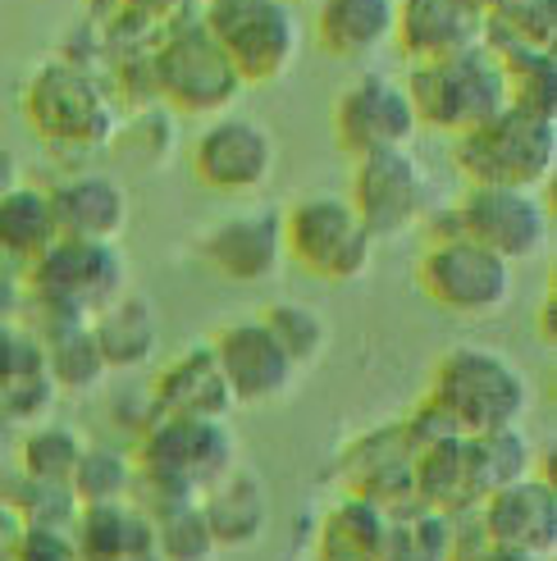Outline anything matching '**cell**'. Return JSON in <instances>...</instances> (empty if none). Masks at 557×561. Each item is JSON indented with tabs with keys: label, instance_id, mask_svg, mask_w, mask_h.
I'll return each instance as SVG.
<instances>
[{
	"label": "cell",
	"instance_id": "cell-1",
	"mask_svg": "<svg viewBox=\"0 0 557 561\" xmlns=\"http://www.w3.org/2000/svg\"><path fill=\"white\" fill-rule=\"evenodd\" d=\"M23 119L55 156H96L120 133V96L115 88L69 55H50L23 82Z\"/></svg>",
	"mask_w": 557,
	"mask_h": 561
},
{
	"label": "cell",
	"instance_id": "cell-2",
	"mask_svg": "<svg viewBox=\"0 0 557 561\" xmlns=\"http://www.w3.org/2000/svg\"><path fill=\"white\" fill-rule=\"evenodd\" d=\"M425 398L448 415L462 438H470L525 425L535 407V383L508 352L489 343H457L439 356Z\"/></svg>",
	"mask_w": 557,
	"mask_h": 561
},
{
	"label": "cell",
	"instance_id": "cell-3",
	"mask_svg": "<svg viewBox=\"0 0 557 561\" xmlns=\"http://www.w3.org/2000/svg\"><path fill=\"white\" fill-rule=\"evenodd\" d=\"M137 489L133 502L151 497H202L238 466V434L229 420L151 415L137 438Z\"/></svg>",
	"mask_w": 557,
	"mask_h": 561
},
{
	"label": "cell",
	"instance_id": "cell-4",
	"mask_svg": "<svg viewBox=\"0 0 557 561\" xmlns=\"http://www.w3.org/2000/svg\"><path fill=\"white\" fill-rule=\"evenodd\" d=\"M128 256L120 242H78L55 238L23 270L27 316L33 320H82L92 324L110 301L128 293Z\"/></svg>",
	"mask_w": 557,
	"mask_h": 561
},
{
	"label": "cell",
	"instance_id": "cell-5",
	"mask_svg": "<svg viewBox=\"0 0 557 561\" xmlns=\"http://www.w3.org/2000/svg\"><path fill=\"white\" fill-rule=\"evenodd\" d=\"M147 60L156 78V96L174 115L215 119L225 110H234V101L242 96V78L234 73L225 50L206 33L197 10H179L174 19H164Z\"/></svg>",
	"mask_w": 557,
	"mask_h": 561
},
{
	"label": "cell",
	"instance_id": "cell-6",
	"mask_svg": "<svg viewBox=\"0 0 557 561\" xmlns=\"http://www.w3.org/2000/svg\"><path fill=\"white\" fill-rule=\"evenodd\" d=\"M453 170L466 187L544 192L557 170V115L508 105L480 128L453 137Z\"/></svg>",
	"mask_w": 557,
	"mask_h": 561
},
{
	"label": "cell",
	"instance_id": "cell-7",
	"mask_svg": "<svg viewBox=\"0 0 557 561\" xmlns=\"http://www.w3.org/2000/svg\"><path fill=\"white\" fill-rule=\"evenodd\" d=\"M402 88L411 96L421 128L443 137H462L512 105L508 73L493 46H470L462 55H443V60L407 65Z\"/></svg>",
	"mask_w": 557,
	"mask_h": 561
},
{
	"label": "cell",
	"instance_id": "cell-8",
	"mask_svg": "<svg viewBox=\"0 0 557 561\" xmlns=\"http://www.w3.org/2000/svg\"><path fill=\"white\" fill-rule=\"evenodd\" d=\"M284 215V256L325 284H356L375 265V238L352 210L348 192H302L278 210Z\"/></svg>",
	"mask_w": 557,
	"mask_h": 561
},
{
	"label": "cell",
	"instance_id": "cell-9",
	"mask_svg": "<svg viewBox=\"0 0 557 561\" xmlns=\"http://www.w3.org/2000/svg\"><path fill=\"white\" fill-rule=\"evenodd\" d=\"M202 23L242 78V88H270L288 78L306 42L302 14L288 0H215L202 10Z\"/></svg>",
	"mask_w": 557,
	"mask_h": 561
},
{
	"label": "cell",
	"instance_id": "cell-10",
	"mask_svg": "<svg viewBox=\"0 0 557 561\" xmlns=\"http://www.w3.org/2000/svg\"><path fill=\"white\" fill-rule=\"evenodd\" d=\"M416 284L448 316L489 320L516 293V265L493 256L480 242H470L453 229H443L416 261Z\"/></svg>",
	"mask_w": 557,
	"mask_h": 561
},
{
	"label": "cell",
	"instance_id": "cell-11",
	"mask_svg": "<svg viewBox=\"0 0 557 561\" xmlns=\"http://www.w3.org/2000/svg\"><path fill=\"white\" fill-rule=\"evenodd\" d=\"M348 202L375 242L407 238L430 215V202H434L430 164L416 156V147H388V151L361 156L352 160Z\"/></svg>",
	"mask_w": 557,
	"mask_h": 561
},
{
	"label": "cell",
	"instance_id": "cell-12",
	"mask_svg": "<svg viewBox=\"0 0 557 561\" xmlns=\"http://www.w3.org/2000/svg\"><path fill=\"white\" fill-rule=\"evenodd\" d=\"M448 229L480 242L508 265H531L544 261L553 247V210L539 192L525 187H466Z\"/></svg>",
	"mask_w": 557,
	"mask_h": 561
},
{
	"label": "cell",
	"instance_id": "cell-13",
	"mask_svg": "<svg viewBox=\"0 0 557 561\" xmlns=\"http://www.w3.org/2000/svg\"><path fill=\"white\" fill-rule=\"evenodd\" d=\"M278 170V137L257 115L225 110L192 137V174L219 196H261Z\"/></svg>",
	"mask_w": 557,
	"mask_h": 561
},
{
	"label": "cell",
	"instance_id": "cell-14",
	"mask_svg": "<svg viewBox=\"0 0 557 561\" xmlns=\"http://www.w3.org/2000/svg\"><path fill=\"white\" fill-rule=\"evenodd\" d=\"M329 128L339 151L352 160L388 147H411L421 137V119H416L402 78L379 69H361L352 82H343L329 110Z\"/></svg>",
	"mask_w": 557,
	"mask_h": 561
},
{
	"label": "cell",
	"instance_id": "cell-15",
	"mask_svg": "<svg viewBox=\"0 0 557 561\" xmlns=\"http://www.w3.org/2000/svg\"><path fill=\"white\" fill-rule=\"evenodd\" d=\"M206 343H211V352L219 360V370H225L238 407H274V402L293 398L302 370L284 356V347L270 339V329H265L261 316L225 320Z\"/></svg>",
	"mask_w": 557,
	"mask_h": 561
},
{
	"label": "cell",
	"instance_id": "cell-16",
	"mask_svg": "<svg viewBox=\"0 0 557 561\" xmlns=\"http://www.w3.org/2000/svg\"><path fill=\"white\" fill-rule=\"evenodd\" d=\"M197 256L219 274L225 284L252 288L265 284L284 270V215L274 206H247L238 215L215 219L211 229L197 238Z\"/></svg>",
	"mask_w": 557,
	"mask_h": 561
},
{
	"label": "cell",
	"instance_id": "cell-17",
	"mask_svg": "<svg viewBox=\"0 0 557 561\" xmlns=\"http://www.w3.org/2000/svg\"><path fill=\"white\" fill-rule=\"evenodd\" d=\"M480 525L493 548L553 561L557 557V484L548 474H525V480L498 489L480 502Z\"/></svg>",
	"mask_w": 557,
	"mask_h": 561
},
{
	"label": "cell",
	"instance_id": "cell-18",
	"mask_svg": "<svg viewBox=\"0 0 557 561\" xmlns=\"http://www.w3.org/2000/svg\"><path fill=\"white\" fill-rule=\"evenodd\" d=\"M339 474H343V493L371 497L384 512L411 507L416 502V447L402 430V420H388V425L356 434L339 457Z\"/></svg>",
	"mask_w": 557,
	"mask_h": 561
},
{
	"label": "cell",
	"instance_id": "cell-19",
	"mask_svg": "<svg viewBox=\"0 0 557 561\" xmlns=\"http://www.w3.org/2000/svg\"><path fill=\"white\" fill-rule=\"evenodd\" d=\"M55 233L78 242H120L133 224V196L124 179L105 170H69L46 187Z\"/></svg>",
	"mask_w": 557,
	"mask_h": 561
},
{
	"label": "cell",
	"instance_id": "cell-20",
	"mask_svg": "<svg viewBox=\"0 0 557 561\" xmlns=\"http://www.w3.org/2000/svg\"><path fill=\"white\" fill-rule=\"evenodd\" d=\"M489 37V0H398L394 46L407 55V65L443 60Z\"/></svg>",
	"mask_w": 557,
	"mask_h": 561
},
{
	"label": "cell",
	"instance_id": "cell-21",
	"mask_svg": "<svg viewBox=\"0 0 557 561\" xmlns=\"http://www.w3.org/2000/svg\"><path fill=\"white\" fill-rule=\"evenodd\" d=\"M151 407L156 415H192V420H229L238 411L211 343H197L179 352L174 360H164L151 383Z\"/></svg>",
	"mask_w": 557,
	"mask_h": 561
},
{
	"label": "cell",
	"instance_id": "cell-22",
	"mask_svg": "<svg viewBox=\"0 0 557 561\" xmlns=\"http://www.w3.org/2000/svg\"><path fill=\"white\" fill-rule=\"evenodd\" d=\"M316 46L333 60L366 65L384 46H394L398 0H311Z\"/></svg>",
	"mask_w": 557,
	"mask_h": 561
},
{
	"label": "cell",
	"instance_id": "cell-23",
	"mask_svg": "<svg viewBox=\"0 0 557 561\" xmlns=\"http://www.w3.org/2000/svg\"><path fill=\"white\" fill-rule=\"evenodd\" d=\"M202 512L206 525L219 543V552H242V548H257L270 529V484L261 480L257 470L234 466L225 480H215L202 493Z\"/></svg>",
	"mask_w": 557,
	"mask_h": 561
},
{
	"label": "cell",
	"instance_id": "cell-24",
	"mask_svg": "<svg viewBox=\"0 0 557 561\" xmlns=\"http://www.w3.org/2000/svg\"><path fill=\"white\" fill-rule=\"evenodd\" d=\"M394 543V512L379 502L343 493L316 525V561H384Z\"/></svg>",
	"mask_w": 557,
	"mask_h": 561
},
{
	"label": "cell",
	"instance_id": "cell-25",
	"mask_svg": "<svg viewBox=\"0 0 557 561\" xmlns=\"http://www.w3.org/2000/svg\"><path fill=\"white\" fill-rule=\"evenodd\" d=\"M78 561H160L151 516L137 502H101V507H78L73 520Z\"/></svg>",
	"mask_w": 557,
	"mask_h": 561
},
{
	"label": "cell",
	"instance_id": "cell-26",
	"mask_svg": "<svg viewBox=\"0 0 557 561\" xmlns=\"http://www.w3.org/2000/svg\"><path fill=\"white\" fill-rule=\"evenodd\" d=\"M92 339L105 356L110 375H128L151 366V356L160 352V311L156 301L143 293H124L105 306L101 316H92Z\"/></svg>",
	"mask_w": 557,
	"mask_h": 561
},
{
	"label": "cell",
	"instance_id": "cell-27",
	"mask_svg": "<svg viewBox=\"0 0 557 561\" xmlns=\"http://www.w3.org/2000/svg\"><path fill=\"white\" fill-rule=\"evenodd\" d=\"M27 324L42 339L46 375L60 392L88 398V392H96L110 379V366L92 339V324H82V320H27Z\"/></svg>",
	"mask_w": 557,
	"mask_h": 561
},
{
	"label": "cell",
	"instance_id": "cell-28",
	"mask_svg": "<svg viewBox=\"0 0 557 561\" xmlns=\"http://www.w3.org/2000/svg\"><path fill=\"white\" fill-rule=\"evenodd\" d=\"M55 238L60 233H55V215H50L46 187L23 179L19 187L0 192V265L23 274Z\"/></svg>",
	"mask_w": 557,
	"mask_h": 561
},
{
	"label": "cell",
	"instance_id": "cell-29",
	"mask_svg": "<svg viewBox=\"0 0 557 561\" xmlns=\"http://www.w3.org/2000/svg\"><path fill=\"white\" fill-rule=\"evenodd\" d=\"M466 466H470L476 502H485L489 493L525 480V474H535L539 453H535L531 434H525L521 425H512V430H493V434H470L466 438Z\"/></svg>",
	"mask_w": 557,
	"mask_h": 561
},
{
	"label": "cell",
	"instance_id": "cell-30",
	"mask_svg": "<svg viewBox=\"0 0 557 561\" xmlns=\"http://www.w3.org/2000/svg\"><path fill=\"white\" fill-rule=\"evenodd\" d=\"M416 502L434 512H470L480 507L476 489H470V466H466V438H439L416 453Z\"/></svg>",
	"mask_w": 557,
	"mask_h": 561
},
{
	"label": "cell",
	"instance_id": "cell-31",
	"mask_svg": "<svg viewBox=\"0 0 557 561\" xmlns=\"http://www.w3.org/2000/svg\"><path fill=\"white\" fill-rule=\"evenodd\" d=\"M151 516V535L160 561H219V552L202 497H156V502H137Z\"/></svg>",
	"mask_w": 557,
	"mask_h": 561
},
{
	"label": "cell",
	"instance_id": "cell-32",
	"mask_svg": "<svg viewBox=\"0 0 557 561\" xmlns=\"http://www.w3.org/2000/svg\"><path fill=\"white\" fill-rule=\"evenodd\" d=\"M88 453V438H82L65 420H37L27 425L19 438V474L23 480H42V484H69L73 470Z\"/></svg>",
	"mask_w": 557,
	"mask_h": 561
},
{
	"label": "cell",
	"instance_id": "cell-33",
	"mask_svg": "<svg viewBox=\"0 0 557 561\" xmlns=\"http://www.w3.org/2000/svg\"><path fill=\"white\" fill-rule=\"evenodd\" d=\"M261 320H265V329H270V339L284 347V356L293 360L297 370L320 366L325 352H329V343H333V329H329L325 311H320V306H311V301L278 297V301H270L265 311H261Z\"/></svg>",
	"mask_w": 557,
	"mask_h": 561
},
{
	"label": "cell",
	"instance_id": "cell-34",
	"mask_svg": "<svg viewBox=\"0 0 557 561\" xmlns=\"http://www.w3.org/2000/svg\"><path fill=\"white\" fill-rule=\"evenodd\" d=\"M78 507H101V502H128L137 489V466L133 453H120L110 443H88L73 480H69Z\"/></svg>",
	"mask_w": 557,
	"mask_h": 561
},
{
	"label": "cell",
	"instance_id": "cell-35",
	"mask_svg": "<svg viewBox=\"0 0 557 561\" xmlns=\"http://www.w3.org/2000/svg\"><path fill=\"white\" fill-rule=\"evenodd\" d=\"M508 73V101L539 110V115H557V65L553 50H498Z\"/></svg>",
	"mask_w": 557,
	"mask_h": 561
},
{
	"label": "cell",
	"instance_id": "cell-36",
	"mask_svg": "<svg viewBox=\"0 0 557 561\" xmlns=\"http://www.w3.org/2000/svg\"><path fill=\"white\" fill-rule=\"evenodd\" d=\"M14 484L19 493H5L0 507H10L23 525H37V529H73L78 520V497L69 484H42V480H23L14 470Z\"/></svg>",
	"mask_w": 557,
	"mask_h": 561
},
{
	"label": "cell",
	"instance_id": "cell-37",
	"mask_svg": "<svg viewBox=\"0 0 557 561\" xmlns=\"http://www.w3.org/2000/svg\"><path fill=\"white\" fill-rule=\"evenodd\" d=\"M33 379H46L42 339L33 333V324H27V320L0 324V402H5L10 392L27 388Z\"/></svg>",
	"mask_w": 557,
	"mask_h": 561
},
{
	"label": "cell",
	"instance_id": "cell-38",
	"mask_svg": "<svg viewBox=\"0 0 557 561\" xmlns=\"http://www.w3.org/2000/svg\"><path fill=\"white\" fill-rule=\"evenodd\" d=\"M10 561H78V548H73V535H69V529H37V525H23Z\"/></svg>",
	"mask_w": 557,
	"mask_h": 561
},
{
	"label": "cell",
	"instance_id": "cell-39",
	"mask_svg": "<svg viewBox=\"0 0 557 561\" xmlns=\"http://www.w3.org/2000/svg\"><path fill=\"white\" fill-rule=\"evenodd\" d=\"M14 320H27V284L19 270L0 265V324H14Z\"/></svg>",
	"mask_w": 557,
	"mask_h": 561
},
{
	"label": "cell",
	"instance_id": "cell-40",
	"mask_svg": "<svg viewBox=\"0 0 557 561\" xmlns=\"http://www.w3.org/2000/svg\"><path fill=\"white\" fill-rule=\"evenodd\" d=\"M23 183V160L14 156V147L0 137V192H10V187H19Z\"/></svg>",
	"mask_w": 557,
	"mask_h": 561
},
{
	"label": "cell",
	"instance_id": "cell-41",
	"mask_svg": "<svg viewBox=\"0 0 557 561\" xmlns=\"http://www.w3.org/2000/svg\"><path fill=\"white\" fill-rule=\"evenodd\" d=\"M457 561H531V557H516V552H503V548H476V552H466V557H457Z\"/></svg>",
	"mask_w": 557,
	"mask_h": 561
},
{
	"label": "cell",
	"instance_id": "cell-42",
	"mask_svg": "<svg viewBox=\"0 0 557 561\" xmlns=\"http://www.w3.org/2000/svg\"><path fill=\"white\" fill-rule=\"evenodd\" d=\"M179 5H183V10H197V14H202L206 5H215V0H179Z\"/></svg>",
	"mask_w": 557,
	"mask_h": 561
},
{
	"label": "cell",
	"instance_id": "cell-43",
	"mask_svg": "<svg viewBox=\"0 0 557 561\" xmlns=\"http://www.w3.org/2000/svg\"><path fill=\"white\" fill-rule=\"evenodd\" d=\"M384 561H421V557H407V552H394V548H388V557Z\"/></svg>",
	"mask_w": 557,
	"mask_h": 561
},
{
	"label": "cell",
	"instance_id": "cell-44",
	"mask_svg": "<svg viewBox=\"0 0 557 561\" xmlns=\"http://www.w3.org/2000/svg\"><path fill=\"white\" fill-rule=\"evenodd\" d=\"M288 5H306V0H288Z\"/></svg>",
	"mask_w": 557,
	"mask_h": 561
}]
</instances>
